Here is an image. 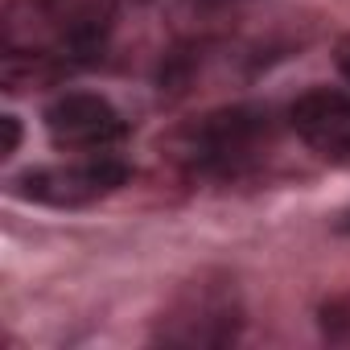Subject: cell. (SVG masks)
Listing matches in <instances>:
<instances>
[{"instance_id":"cell-1","label":"cell","mask_w":350,"mask_h":350,"mask_svg":"<svg viewBox=\"0 0 350 350\" xmlns=\"http://www.w3.org/2000/svg\"><path fill=\"white\" fill-rule=\"evenodd\" d=\"M239 329H243V301L235 280L223 272H202L169 301L152 338L165 346L206 350V346H231Z\"/></svg>"},{"instance_id":"cell-2","label":"cell","mask_w":350,"mask_h":350,"mask_svg":"<svg viewBox=\"0 0 350 350\" xmlns=\"http://www.w3.org/2000/svg\"><path fill=\"white\" fill-rule=\"evenodd\" d=\"M272 140V120L260 107H223L202 116L178 136V157L194 173L231 178L260 161V152Z\"/></svg>"},{"instance_id":"cell-3","label":"cell","mask_w":350,"mask_h":350,"mask_svg":"<svg viewBox=\"0 0 350 350\" xmlns=\"http://www.w3.org/2000/svg\"><path fill=\"white\" fill-rule=\"evenodd\" d=\"M9 17H25L29 38L33 29L42 33V42L29 50H54L75 62L95 58L107 46L116 25V0H17Z\"/></svg>"},{"instance_id":"cell-4","label":"cell","mask_w":350,"mask_h":350,"mask_svg":"<svg viewBox=\"0 0 350 350\" xmlns=\"http://www.w3.org/2000/svg\"><path fill=\"white\" fill-rule=\"evenodd\" d=\"M128 182V165L111 152H87L70 165H38L25 169L9 182L17 198L25 202H42L54 211H79L91 206L107 194H116Z\"/></svg>"},{"instance_id":"cell-5","label":"cell","mask_w":350,"mask_h":350,"mask_svg":"<svg viewBox=\"0 0 350 350\" xmlns=\"http://www.w3.org/2000/svg\"><path fill=\"white\" fill-rule=\"evenodd\" d=\"M46 132L58 148L70 152H103L124 140V116L95 91H66L46 107Z\"/></svg>"},{"instance_id":"cell-6","label":"cell","mask_w":350,"mask_h":350,"mask_svg":"<svg viewBox=\"0 0 350 350\" xmlns=\"http://www.w3.org/2000/svg\"><path fill=\"white\" fill-rule=\"evenodd\" d=\"M288 124L313 152L338 165H350V95L346 91H329V87L305 91L288 107Z\"/></svg>"},{"instance_id":"cell-7","label":"cell","mask_w":350,"mask_h":350,"mask_svg":"<svg viewBox=\"0 0 350 350\" xmlns=\"http://www.w3.org/2000/svg\"><path fill=\"white\" fill-rule=\"evenodd\" d=\"M0 128H5V140H0V157H13L21 144V124L17 116H0Z\"/></svg>"},{"instance_id":"cell-8","label":"cell","mask_w":350,"mask_h":350,"mask_svg":"<svg viewBox=\"0 0 350 350\" xmlns=\"http://www.w3.org/2000/svg\"><path fill=\"white\" fill-rule=\"evenodd\" d=\"M334 62H338V75L350 83V33L338 42V50H334Z\"/></svg>"},{"instance_id":"cell-9","label":"cell","mask_w":350,"mask_h":350,"mask_svg":"<svg viewBox=\"0 0 350 350\" xmlns=\"http://www.w3.org/2000/svg\"><path fill=\"white\" fill-rule=\"evenodd\" d=\"M334 227H338V231H342V235H350V211H346V215H342V219H338V223H334Z\"/></svg>"},{"instance_id":"cell-10","label":"cell","mask_w":350,"mask_h":350,"mask_svg":"<svg viewBox=\"0 0 350 350\" xmlns=\"http://www.w3.org/2000/svg\"><path fill=\"white\" fill-rule=\"evenodd\" d=\"M132 5H148V0H132Z\"/></svg>"}]
</instances>
